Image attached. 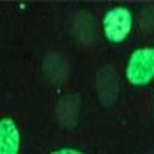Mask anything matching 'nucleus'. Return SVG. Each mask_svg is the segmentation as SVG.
I'll list each match as a JSON object with an SVG mask.
<instances>
[{
	"label": "nucleus",
	"mask_w": 154,
	"mask_h": 154,
	"mask_svg": "<svg viewBox=\"0 0 154 154\" xmlns=\"http://www.w3.org/2000/svg\"><path fill=\"white\" fill-rule=\"evenodd\" d=\"M21 148V134L11 117L0 118V154H18Z\"/></svg>",
	"instance_id": "3"
},
{
	"label": "nucleus",
	"mask_w": 154,
	"mask_h": 154,
	"mask_svg": "<svg viewBox=\"0 0 154 154\" xmlns=\"http://www.w3.org/2000/svg\"><path fill=\"white\" fill-rule=\"evenodd\" d=\"M126 77L130 84L144 86L154 79V46L135 49L126 66Z\"/></svg>",
	"instance_id": "1"
},
{
	"label": "nucleus",
	"mask_w": 154,
	"mask_h": 154,
	"mask_svg": "<svg viewBox=\"0 0 154 154\" xmlns=\"http://www.w3.org/2000/svg\"><path fill=\"white\" fill-rule=\"evenodd\" d=\"M50 154H85L82 152L77 150V149H72V148H63V149H58V150L51 152Z\"/></svg>",
	"instance_id": "4"
},
{
	"label": "nucleus",
	"mask_w": 154,
	"mask_h": 154,
	"mask_svg": "<svg viewBox=\"0 0 154 154\" xmlns=\"http://www.w3.org/2000/svg\"><path fill=\"white\" fill-rule=\"evenodd\" d=\"M103 32L112 42H121L132 30L134 17L128 8L117 5L108 9L103 16Z\"/></svg>",
	"instance_id": "2"
}]
</instances>
